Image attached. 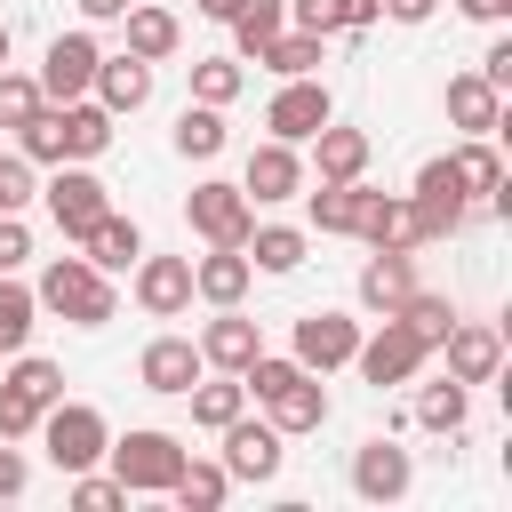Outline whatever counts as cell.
Masks as SVG:
<instances>
[{
    "instance_id": "cell-24",
    "label": "cell",
    "mask_w": 512,
    "mask_h": 512,
    "mask_svg": "<svg viewBox=\"0 0 512 512\" xmlns=\"http://www.w3.org/2000/svg\"><path fill=\"white\" fill-rule=\"evenodd\" d=\"M248 280H256L248 248H208V256H192V296H200V304H240Z\"/></svg>"
},
{
    "instance_id": "cell-25",
    "label": "cell",
    "mask_w": 512,
    "mask_h": 512,
    "mask_svg": "<svg viewBox=\"0 0 512 512\" xmlns=\"http://www.w3.org/2000/svg\"><path fill=\"white\" fill-rule=\"evenodd\" d=\"M448 120H456L464 136H496V128H504V88H488L480 72H456V80H448Z\"/></svg>"
},
{
    "instance_id": "cell-37",
    "label": "cell",
    "mask_w": 512,
    "mask_h": 512,
    "mask_svg": "<svg viewBox=\"0 0 512 512\" xmlns=\"http://www.w3.org/2000/svg\"><path fill=\"white\" fill-rule=\"evenodd\" d=\"M168 496H176L184 512H216V504L232 496V472H224V464H208V456H184V472L168 480Z\"/></svg>"
},
{
    "instance_id": "cell-17",
    "label": "cell",
    "mask_w": 512,
    "mask_h": 512,
    "mask_svg": "<svg viewBox=\"0 0 512 512\" xmlns=\"http://www.w3.org/2000/svg\"><path fill=\"white\" fill-rule=\"evenodd\" d=\"M240 192L264 208V200H296L304 192V160H296V144H280V136H264L256 152H248V168H240Z\"/></svg>"
},
{
    "instance_id": "cell-35",
    "label": "cell",
    "mask_w": 512,
    "mask_h": 512,
    "mask_svg": "<svg viewBox=\"0 0 512 512\" xmlns=\"http://www.w3.org/2000/svg\"><path fill=\"white\" fill-rule=\"evenodd\" d=\"M304 208H312V232H360V208H368V184H320V192H304Z\"/></svg>"
},
{
    "instance_id": "cell-21",
    "label": "cell",
    "mask_w": 512,
    "mask_h": 512,
    "mask_svg": "<svg viewBox=\"0 0 512 512\" xmlns=\"http://www.w3.org/2000/svg\"><path fill=\"white\" fill-rule=\"evenodd\" d=\"M368 128H344V120H328V128H312V168H320V184H360L368 176Z\"/></svg>"
},
{
    "instance_id": "cell-31",
    "label": "cell",
    "mask_w": 512,
    "mask_h": 512,
    "mask_svg": "<svg viewBox=\"0 0 512 512\" xmlns=\"http://www.w3.org/2000/svg\"><path fill=\"white\" fill-rule=\"evenodd\" d=\"M184 400H192V424H200V432H224V424H232V416L248 408V384L216 368V376H200V384H192Z\"/></svg>"
},
{
    "instance_id": "cell-10",
    "label": "cell",
    "mask_w": 512,
    "mask_h": 512,
    "mask_svg": "<svg viewBox=\"0 0 512 512\" xmlns=\"http://www.w3.org/2000/svg\"><path fill=\"white\" fill-rule=\"evenodd\" d=\"M408 488H416V456H408L392 432H376V440L352 448V496H368V504H400Z\"/></svg>"
},
{
    "instance_id": "cell-44",
    "label": "cell",
    "mask_w": 512,
    "mask_h": 512,
    "mask_svg": "<svg viewBox=\"0 0 512 512\" xmlns=\"http://www.w3.org/2000/svg\"><path fill=\"white\" fill-rule=\"evenodd\" d=\"M72 504H80V512H120V504H128V488H120L112 472H96V464H88V472H72Z\"/></svg>"
},
{
    "instance_id": "cell-33",
    "label": "cell",
    "mask_w": 512,
    "mask_h": 512,
    "mask_svg": "<svg viewBox=\"0 0 512 512\" xmlns=\"http://www.w3.org/2000/svg\"><path fill=\"white\" fill-rule=\"evenodd\" d=\"M280 32H288V0H248V8L232 16V56H240V64H256Z\"/></svg>"
},
{
    "instance_id": "cell-50",
    "label": "cell",
    "mask_w": 512,
    "mask_h": 512,
    "mask_svg": "<svg viewBox=\"0 0 512 512\" xmlns=\"http://www.w3.org/2000/svg\"><path fill=\"white\" fill-rule=\"evenodd\" d=\"M456 8H464L472 24H504V16H512V0H456Z\"/></svg>"
},
{
    "instance_id": "cell-47",
    "label": "cell",
    "mask_w": 512,
    "mask_h": 512,
    "mask_svg": "<svg viewBox=\"0 0 512 512\" xmlns=\"http://www.w3.org/2000/svg\"><path fill=\"white\" fill-rule=\"evenodd\" d=\"M32 488V464H24V448L16 440H0V504H16Z\"/></svg>"
},
{
    "instance_id": "cell-16",
    "label": "cell",
    "mask_w": 512,
    "mask_h": 512,
    "mask_svg": "<svg viewBox=\"0 0 512 512\" xmlns=\"http://www.w3.org/2000/svg\"><path fill=\"white\" fill-rule=\"evenodd\" d=\"M136 312L184 320L192 312V256H136Z\"/></svg>"
},
{
    "instance_id": "cell-52",
    "label": "cell",
    "mask_w": 512,
    "mask_h": 512,
    "mask_svg": "<svg viewBox=\"0 0 512 512\" xmlns=\"http://www.w3.org/2000/svg\"><path fill=\"white\" fill-rule=\"evenodd\" d=\"M192 8H200V16H216V24H232V16L248 8V0H192Z\"/></svg>"
},
{
    "instance_id": "cell-23",
    "label": "cell",
    "mask_w": 512,
    "mask_h": 512,
    "mask_svg": "<svg viewBox=\"0 0 512 512\" xmlns=\"http://www.w3.org/2000/svg\"><path fill=\"white\" fill-rule=\"evenodd\" d=\"M352 240H368V248H424V224H416V208L400 200V192H368V208H360V232Z\"/></svg>"
},
{
    "instance_id": "cell-5",
    "label": "cell",
    "mask_w": 512,
    "mask_h": 512,
    "mask_svg": "<svg viewBox=\"0 0 512 512\" xmlns=\"http://www.w3.org/2000/svg\"><path fill=\"white\" fill-rule=\"evenodd\" d=\"M40 448H48L56 472H88V464L112 448V424H104V408H88V400H48V408H40Z\"/></svg>"
},
{
    "instance_id": "cell-27",
    "label": "cell",
    "mask_w": 512,
    "mask_h": 512,
    "mask_svg": "<svg viewBox=\"0 0 512 512\" xmlns=\"http://www.w3.org/2000/svg\"><path fill=\"white\" fill-rule=\"evenodd\" d=\"M128 56H144V64H168L176 48H184V24L168 16V8H144V0H128Z\"/></svg>"
},
{
    "instance_id": "cell-8",
    "label": "cell",
    "mask_w": 512,
    "mask_h": 512,
    "mask_svg": "<svg viewBox=\"0 0 512 512\" xmlns=\"http://www.w3.org/2000/svg\"><path fill=\"white\" fill-rule=\"evenodd\" d=\"M328 120H336V96H328V80H320V72L280 80V96L264 104V128H272L280 144H312V128H328Z\"/></svg>"
},
{
    "instance_id": "cell-19",
    "label": "cell",
    "mask_w": 512,
    "mask_h": 512,
    "mask_svg": "<svg viewBox=\"0 0 512 512\" xmlns=\"http://www.w3.org/2000/svg\"><path fill=\"white\" fill-rule=\"evenodd\" d=\"M440 352H448V376L456 384H496V368H504V336L488 320H456L440 336Z\"/></svg>"
},
{
    "instance_id": "cell-20",
    "label": "cell",
    "mask_w": 512,
    "mask_h": 512,
    "mask_svg": "<svg viewBox=\"0 0 512 512\" xmlns=\"http://www.w3.org/2000/svg\"><path fill=\"white\" fill-rule=\"evenodd\" d=\"M88 88H96V104H104L112 120H128V112L152 104V64L128 56V48H120V56H96V80H88Z\"/></svg>"
},
{
    "instance_id": "cell-14",
    "label": "cell",
    "mask_w": 512,
    "mask_h": 512,
    "mask_svg": "<svg viewBox=\"0 0 512 512\" xmlns=\"http://www.w3.org/2000/svg\"><path fill=\"white\" fill-rule=\"evenodd\" d=\"M200 376H208V360H200V344H192V336H152V344L136 352V384H144V392H160V400H184Z\"/></svg>"
},
{
    "instance_id": "cell-15",
    "label": "cell",
    "mask_w": 512,
    "mask_h": 512,
    "mask_svg": "<svg viewBox=\"0 0 512 512\" xmlns=\"http://www.w3.org/2000/svg\"><path fill=\"white\" fill-rule=\"evenodd\" d=\"M96 56H104V48H96L88 32H56V40H48V56H40V72H32V80H40V96H48V104H72V96H88V80H96Z\"/></svg>"
},
{
    "instance_id": "cell-40",
    "label": "cell",
    "mask_w": 512,
    "mask_h": 512,
    "mask_svg": "<svg viewBox=\"0 0 512 512\" xmlns=\"http://www.w3.org/2000/svg\"><path fill=\"white\" fill-rule=\"evenodd\" d=\"M240 88H248L240 56H200V64H192V104H232Z\"/></svg>"
},
{
    "instance_id": "cell-41",
    "label": "cell",
    "mask_w": 512,
    "mask_h": 512,
    "mask_svg": "<svg viewBox=\"0 0 512 512\" xmlns=\"http://www.w3.org/2000/svg\"><path fill=\"white\" fill-rule=\"evenodd\" d=\"M264 72H280V80H296V72H320V32H280L264 56H256Z\"/></svg>"
},
{
    "instance_id": "cell-28",
    "label": "cell",
    "mask_w": 512,
    "mask_h": 512,
    "mask_svg": "<svg viewBox=\"0 0 512 512\" xmlns=\"http://www.w3.org/2000/svg\"><path fill=\"white\" fill-rule=\"evenodd\" d=\"M392 320H400V328H408V336H416L424 352H440V336L456 328V296H440V288H408Z\"/></svg>"
},
{
    "instance_id": "cell-6",
    "label": "cell",
    "mask_w": 512,
    "mask_h": 512,
    "mask_svg": "<svg viewBox=\"0 0 512 512\" xmlns=\"http://www.w3.org/2000/svg\"><path fill=\"white\" fill-rule=\"evenodd\" d=\"M40 200H48L56 232H64L72 248H80V240H88V224H96V216L112 208V184H104V176H96L88 160H64V168H56L48 184H40Z\"/></svg>"
},
{
    "instance_id": "cell-2",
    "label": "cell",
    "mask_w": 512,
    "mask_h": 512,
    "mask_svg": "<svg viewBox=\"0 0 512 512\" xmlns=\"http://www.w3.org/2000/svg\"><path fill=\"white\" fill-rule=\"evenodd\" d=\"M240 384H248V400H256L280 432H320V424H328V384H320L304 360L256 352V360L240 368Z\"/></svg>"
},
{
    "instance_id": "cell-45",
    "label": "cell",
    "mask_w": 512,
    "mask_h": 512,
    "mask_svg": "<svg viewBox=\"0 0 512 512\" xmlns=\"http://www.w3.org/2000/svg\"><path fill=\"white\" fill-rule=\"evenodd\" d=\"M32 432H40V400L0 384V440H32Z\"/></svg>"
},
{
    "instance_id": "cell-49",
    "label": "cell",
    "mask_w": 512,
    "mask_h": 512,
    "mask_svg": "<svg viewBox=\"0 0 512 512\" xmlns=\"http://www.w3.org/2000/svg\"><path fill=\"white\" fill-rule=\"evenodd\" d=\"M376 8H384V16H392V24H424V16H432V8H440V0H376Z\"/></svg>"
},
{
    "instance_id": "cell-29",
    "label": "cell",
    "mask_w": 512,
    "mask_h": 512,
    "mask_svg": "<svg viewBox=\"0 0 512 512\" xmlns=\"http://www.w3.org/2000/svg\"><path fill=\"white\" fill-rule=\"evenodd\" d=\"M288 16H296V32H320L328 40V32H368L384 8L376 0H288Z\"/></svg>"
},
{
    "instance_id": "cell-7",
    "label": "cell",
    "mask_w": 512,
    "mask_h": 512,
    "mask_svg": "<svg viewBox=\"0 0 512 512\" xmlns=\"http://www.w3.org/2000/svg\"><path fill=\"white\" fill-rule=\"evenodd\" d=\"M232 480H280V464H288V432L272 424V416H232L224 424V456H216Z\"/></svg>"
},
{
    "instance_id": "cell-46",
    "label": "cell",
    "mask_w": 512,
    "mask_h": 512,
    "mask_svg": "<svg viewBox=\"0 0 512 512\" xmlns=\"http://www.w3.org/2000/svg\"><path fill=\"white\" fill-rule=\"evenodd\" d=\"M24 264H32V224L0 216V272H24Z\"/></svg>"
},
{
    "instance_id": "cell-3",
    "label": "cell",
    "mask_w": 512,
    "mask_h": 512,
    "mask_svg": "<svg viewBox=\"0 0 512 512\" xmlns=\"http://www.w3.org/2000/svg\"><path fill=\"white\" fill-rule=\"evenodd\" d=\"M40 312H56V320H72V328H104L112 312H120V296H112V272H96L88 256H48V272H40Z\"/></svg>"
},
{
    "instance_id": "cell-11",
    "label": "cell",
    "mask_w": 512,
    "mask_h": 512,
    "mask_svg": "<svg viewBox=\"0 0 512 512\" xmlns=\"http://www.w3.org/2000/svg\"><path fill=\"white\" fill-rule=\"evenodd\" d=\"M408 208H416L424 240H456V232L472 224V200L456 192V168H448V160H424V168H416V192H408Z\"/></svg>"
},
{
    "instance_id": "cell-30",
    "label": "cell",
    "mask_w": 512,
    "mask_h": 512,
    "mask_svg": "<svg viewBox=\"0 0 512 512\" xmlns=\"http://www.w3.org/2000/svg\"><path fill=\"white\" fill-rule=\"evenodd\" d=\"M448 168H456V192H464V200L504 192V160H496V144H488V136H464V144L448 152Z\"/></svg>"
},
{
    "instance_id": "cell-12",
    "label": "cell",
    "mask_w": 512,
    "mask_h": 512,
    "mask_svg": "<svg viewBox=\"0 0 512 512\" xmlns=\"http://www.w3.org/2000/svg\"><path fill=\"white\" fill-rule=\"evenodd\" d=\"M352 352H360V320H352V312H328V304H320V312L296 320V352H288V360H304L312 376L352 368Z\"/></svg>"
},
{
    "instance_id": "cell-51",
    "label": "cell",
    "mask_w": 512,
    "mask_h": 512,
    "mask_svg": "<svg viewBox=\"0 0 512 512\" xmlns=\"http://www.w3.org/2000/svg\"><path fill=\"white\" fill-rule=\"evenodd\" d=\"M80 16H88V24H120V16H128V0H80Z\"/></svg>"
},
{
    "instance_id": "cell-18",
    "label": "cell",
    "mask_w": 512,
    "mask_h": 512,
    "mask_svg": "<svg viewBox=\"0 0 512 512\" xmlns=\"http://www.w3.org/2000/svg\"><path fill=\"white\" fill-rule=\"evenodd\" d=\"M256 352H264V328H256L240 304H216V320L200 328V360H208V368H224V376H240Z\"/></svg>"
},
{
    "instance_id": "cell-4",
    "label": "cell",
    "mask_w": 512,
    "mask_h": 512,
    "mask_svg": "<svg viewBox=\"0 0 512 512\" xmlns=\"http://www.w3.org/2000/svg\"><path fill=\"white\" fill-rule=\"evenodd\" d=\"M104 456H112V480H120L128 496H168V480L184 472L192 448H184L176 432H160V424H136V432H120Z\"/></svg>"
},
{
    "instance_id": "cell-22",
    "label": "cell",
    "mask_w": 512,
    "mask_h": 512,
    "mask_svg": "<svg viewBox=\"0 0 512 512\" xmlns=\"http://www.w3.org/2000/svg\"><path fill=\"white\" fill-rule=\"evenodd\" d=\"M352 288H360V304L384 320V312H400V296L416 288V256H408V248H368V264H360Z\"/></svg>"
},
{
    "instance_id": "cell-9",
    "label": "cell",
    "mask_w": 512,
    "mask_h": 512,
    "mask_svg": "<svg viewBox=\"0 0 512 512\" xmlns=\"http://www.w3.org/2000/svg\"><path fill=\"white\" fill-rule=\"evenodd\" d=\"M184 216H192V232H200L208 248H240V240H248V224H256V200H248L240 184H224V176H208V184H192V200H184Z\"/></svg>"
},
{
    "instance_id": "cell-36",
    "label": "cell",
    "mask_w": 512,
    "mask_h": 512,
    "mask_svg": "<svg viewBox=\"0 0 512 512\" xmlns=\"http://www.w3.org/2000/svg\"><path fill=\"white\" fill-rule=\"evenodd\" d=\"M240 248H248V264H256V272H296L312 240H304L296 224H248V240H240Z\"/></svg>"
},
{
    "instance_id": "cell-39",
    "label": "cell",
    "mask_w": 512,
    "mask_h": 512,
    "mask_svg": "<svg viewBox=\"0 0 512 512\" xmlns=\"http://www.w3.org/2000/svg\"><path fill=\"white\" fill-rule=\"evenodd\" d=\"M0 384H16V392H32L40 408H48V400H64V368H56V360H40V352H8V368H0Z\"/></svg>"
},
{
    "instance_id": "cell-38",
    "label": "cell",
    "mask_w": 512,
    "mask_h": 512,
    "mask_svg": "<svg viewBox=\"0 0 512 512\" xmlns=\"http://www.w3.org/2000/svg\"><path fill=\"white\" fill-rule=\"evenodd\" d=\"M32 320H40V296H32L16 272H0V360L32 344Z\"/></svg>"
},
{
    "instance_id": "cell-13",
    "label": "cell",
    "mask_w": 512,
    "mask_h": 512,
    "mask_svg": "<svg viewBox=\"0 0 512 512\" xmlns=\"http://www.w3.org/2000/svg\"><path fill=\"white\" fill-rule=\"evenodd\" d=\"M424 360H432V352H424V344H416V336H408V328H400L392 312H384V328H376V336H360V352H352V368H360V384H376V392H392V384H408V376H416Z\"/></svg>"
},
{
    "instance_id": "cell-26",
    "label": "cell",
    "mask_w": 512,
    "mask_h": 512,
    "mask_svg": "<svg viewBox=\"0 0 512 512\" xmlns=\"http://www.w3.org/2000/svg\"><path fill=\"white\" fill-rule=\"evenodd\" d=\"M80 256H88L96 272H128V264L144 256V232H136V216H120V208H104V216L88 224V240H80Z\"/></svg>"
},
{
    "instance_id": "cell-1",
    "label": "cell",
    "mask_w": 512,
    "mask_h": 512,
    "mask_svg": "<svg viewBox=\"0 0 512 512\" xmlns=\"http://www.w3.org/2000/svg\"><path fill=\"white\" fill-rule=\"evenodd\" d=\"M112 112L96 104V96H72V104H40L24 128H16V152L40 168H64V160H96V152H112Z\"/></svg>"
},
{
    "instance_id": "cell-53",
    "label": "cell",
    "mask_w": 512,
    "mask_h": 512,
    "mask_svg": "<svg viewBox=\"0 0 512 512\" xmlns=\"http://www.w3.org/2000/svg\"><path fill=\"white\" fill-rule=\"evenodd\" d=\"M0 64H8V24H0Z\"/></svg>"
},
{
    "instance_id": "cell-32",
    "label": "cell",
    "mask_w": 512,
    "mask_h": 512,
    "mask_svg": "<svg viewBox=\"0 0 512 512\" xmlns=\"http://www.w3.org/2000/svg\"><path fill=\"white\" fill-rule=\"evenodd\" d=\"M416 424L440 432V440H456V432L472 424V384H456V376H448V384H424V392H416Z\"/></svg>"
},
{
    "instance_id": "cell-42",
    "label": "cell",
    "mask_w": 512,
    "mask_h": 512,
    "mask_svg": "<svg viewBox=\"0 0 512 512\" xmlns=\"http://www.w3.org/2000/svg\"><path fill=\"white\" fill-rule=\"evenodd\" d=\"M40 104H48V96H40V80H32V72H8V64H0V128H24V120H32Z\"/></svg>"
},
{
    "instance_id": "cell-34",
    "label": "cell",
    "mask_w": 512,
    "mask_h": 512,
    "mask_svg": "<svg viewBox=\"0 0 512 512\" xmlns=\"http://www.w3.org/2000/svg\"><path fill=\"white\" fill-rule=\"evenodd\" d=\"M224 144H232L224 104H184V112H176V152H184V160H216Z\"/></svg>"
},
{
    "instance_id": "cell-43",
    "label": "cell",
    "mask_w": 512,
    "mask_h": 512,
    "mask_svg": "<svg viewBox=\"0 0 512 512\" xmlns=\"http://www.w3.org/2000/svg\"><path fill=\"white\" fill-rule=\"evenodd\" d=\"M40 200V184H32V160L24 152H0V216H24Z\"/></svg>"
},
{
    "instance_id": "cell-48",
    "label": "cell",
    "mask_w": 512,
    "mask_h": 512,
    "mask_svg": "<svg viewBox=\"0 0 512 512\" xmlns=\"http://www.w3.org/2000/svg\"><path fill=\"white\" fill-rule=\"evenodd\" d=\"M480 80H488V88H512V40H488V56H480Z\"/></svg>"
}]
</instances>
